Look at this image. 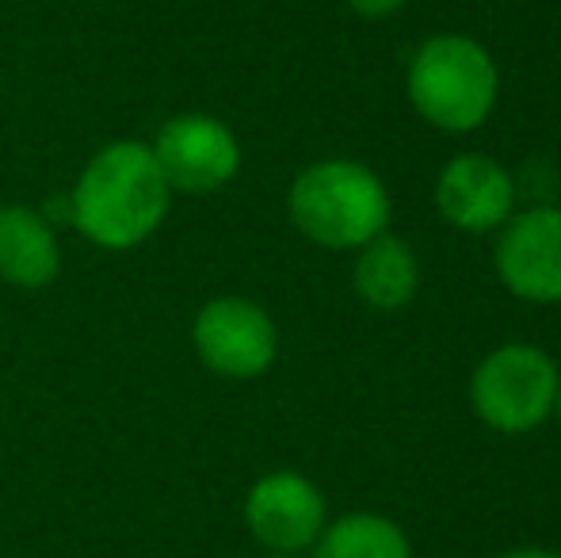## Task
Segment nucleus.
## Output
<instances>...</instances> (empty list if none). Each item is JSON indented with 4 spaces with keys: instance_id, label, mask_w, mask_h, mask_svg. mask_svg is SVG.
<instances>
[{
    "instance_id": "obj_12",
    "label": "nucleus",
    "mask_w": 561,
    "mask_h": 558,
    "mask_svg": "<svg viewBox=\"0 0 561 558\" xmlns=\"http://www.w3.org/2000/svg\"><path fill=\"white\" fill-rule=\"evenodd\" d=\"M313 558H413L409 536L378 513H347L313 544Z\"/></svg>"
},
{
    "instance_id": "obj_5",
    "label": "nucleus",
    "mask_w": 561,
    "mask_h": 558,
    "mask_svg": "<svg viewBox=\"0 0 561 558\" xmlns=\"http://www.w3.org/2000/svg\"><path fill=\"white\" fill-rule=\"evenodd\" d=\"M149 149H153L157 169L172 192H218L241 169V146H237L233 130L210 115H176L164 123Z\"/></svg>"
},
{
    "instance_id": "obj_4",
    "label": "nucleus",
    "mask_w": 561,
    "mask_h": 558,
    "mask_svg": "<svg viewBox=\"0 0 561 558\" xmlns=\"http://www.w3.org/2000/svg\"><path fill=\"white\" fill-rule=\"evenodd\" d=\"M561 375L535 344H501L470 379V406L496 432H531L554 413Z\"/></svg>"
},
{
    "instance_id": "obj_11",
    "label": "nucleus",
    "mask_w": 561,
    "mask_h": 558,
    "mask_svg": "<svg viewBox=\"0 0 561 558\" xmlns=\"http://www.w3.org/2000/svg\"><path fill=\"white\" fill-rule=\"evenodd\" d=\"M421 269H416L413 249L393 234H378L375 241L359 249L355 261V291L370 310H401L413 303Z\"/></svg>"
},
{
    "instance_id": "obj_2",
    "label": "nucleus",
    "mask_w": 561,
    "mask_h": 558,
    "mask_svg": "<svg viewBox=\"0 0 561 558\" xmlns=\"http://www.w3.org/2000/svg\"><path fill=\"white\" fill-rule=\"evenodd\" d=\"M290 223L321 249H363L386 234L390 195L386 184L359 161H318L290 184Z\"/></svg>"
},
{
    "instance_id": "obj_15",
    "label": "nucleus",
    "mask_w": 561,
    "mask_h": 558,
    "mask_svg": "<svg viewBox=\"0 0 561 558\" xmlns=\"http://www.w3.org/2000/svg\"><path fill=\"white\" fill-rule=\"evenodd\" d=\"M264 558H298V555H283V551H272V555H264Z\"/></svg>"
},
{
    "instance_id": "obj_9",
    "label": "nucleus",
    "mask_w": 561,
    "mask_h": 558,
    "mask_svg": "<svg viewBox=\"0 0 561 558\" xmlns=\"http://www.w3.org/2000/svg\"><path fill=\"white\" fill-rule=\"evenodd\" d=\"M436 207L450 226L466 234L501 230L516 215V180L485 153H462L439 172Z\"/></svg>"
},
{
    "instance_id": "obj_7",
    "label": "nucleus",
    "mask_w": 561,
    "mask_h": 558,
    "mask_svg": "<svg viewBox=\"0 0 561 558\" xmlns=\"http://www.w3.org/2000/svg\"><path fill=\"white\" fill-rule=\"evenodd\" d=\"M195 352L210 372L226 379H256L275 364L279 337L267 318L249 298H215L195 318Z\"/></svg>"
},
{
    "instance_id": "obj_10",
    "label": "nucleus",
    "mask_w": 561,
    "mask_h": 558,
    "mask_svg": "<svg viewBox=\"0 0 561 558\" xmlns=\"http://www.w3.org/2000/svg\"><path fill=\"white\" fill-rule=\"evenodd\" d=\"M61 272V249L46 215L31 207H0V276L15 287H50Z\"/></svg>"
},
{
    "instance_id": "obj_14",
    "label": "nucleus",
    "mask_w": 561,
    "mask_h": 558,
    "mask_svg": "<svg viewBox=\"0 0 561 558\" xmlns=\"http://www.w3.org/2000/svg\"><path fill=\"white\" fill-rule=\"evenodd\" d=\"M496 558H561L558 551H547V547H519V551L496 555Z\"/></svg>"
},
{
    "instance_id": "obj_13",
    "label": "nucleus",
    "mask_w": 561,
    "mask_h": 558,
    "mask_svg": "<svg viewBox=\"0 0 561 558\" xmlns=\"http://www.w3.org/2000/svg\"><path fill=\"white\" fill-rule=\"evenodd\" d=\"M352 12L367 15V20H386V15L401 12L405 8V0H344Z\"/></svg>"
},
{
    "instance_id": "obj_6",
    "label": "nucleus",
    "mask_w": 561,
    "mask_h": 558,
    "mask_svg": "<svg viewBox=\"0 0 561 558\" xmlns=\"http://www.w3.org/2000/svg\"><path fill=\"white\" fill-rule=\"evenodd\" d=\"M496 276L516 298L561 303V207L539 203L501 226L493 249Z\"/></svg>"
},
{
    "instance_id": "obj_16",
    "label": "nucleus",
    "mask_w": 561,
    "mask_h": 558,
    "mask_svg": "<svg viewBox=\"0 0 561 558\" xmlns=\"http://www.w3.org/2000/svg\"><path fill=\"white\" fill-rule=\"evenodd\" d=\"M554 410L561 413V387H558V406H554Z\"/></svg>"
},
{
    "instance_id": "obj_3",
    "label": "nucleus",
    "mask_w": 561,
    "mask_h": 558,
    "mask_svg": "<svg viewBox=\"0 0 561 558\" xmlns=\"http://www.w3.org/2000/svg\"><path fill=\"white\" fill-rule=\"evenodd\" d=\"M405 89L413 107L439 130L466 135L489 119L501 73L485 46L466 35H432L409 61Z\"/></svg>"
},
{
    "instance_id": "obj_8",
    "label": "nucleus",
    "mask_w": 561,
    "mask_h": 558,
    "mask_svg": "<svg viewBox=\"0 0 561 558\" xmlns=\"http://www.w3.org/2000/svg\"><path fill=\"white\" fill-rule=\"evenodd\" d=\"M244 524L267 551L298 555L325 532V498L295 470L264 475L244 501Z\"/></svg>"
},
{
    "instance_id": "obj_1",
    "label": "nucleus",
    "mask_w": 561,
    "mask_h": 558,
    "mask_svg": "<svg viewBox=\"0 0 561 558\" xmlns=\"http://www.w3.org/2000/svg\"><path fill=\"white\" fill-rule=\"evenodd\" d=\"M172 187L146 141H112L73 187V226L100 249H134L161 226Z\"/></svg>"
}]
</instances>
